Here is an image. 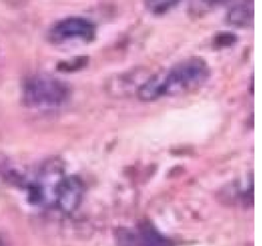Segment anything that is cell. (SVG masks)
<instances>
[{
	"label": "cell",
	"instance_id": "6da1fadb",
	"mask_svg": "<svg viewBox=\"0 0 262 246\" xmlns=\"http://www.w3.org/2000/svg\"><path fill=\"white\" fill-rule=\"evenodd\" d=\"M208 76L206 65L201 62H186L150 78L139 88L138 95L145 101L182 95L199 88Z\"/></svg>",
	"mask_w": 262,
	"mask_h": 246
},
{
	"label": "cell",
	"instance_id": "3957f363",
	"mask_svg": "<svg viewBox=\"0 0 262 246\" xmlns=\"http://www.w3.org/2000/svg\"><path fill=\"white\" fill-rule=\"evenodd\" d=\"M54 41L69 40H92L95 35V27L88 19L79 17H68L54 25L50 32Z\"/></svg>",
	"mask_w": 262,
	"mask_h": 246
},
{
	"label": "cell",
	"instance_id": "7a4b0ae2",
	"mask_svg": "<svg viewBox=\"0 0 262 246\" xmlns=\"http://www.w3.org/2000/svg\"><path fill=\"white\" fill-rule=\"evenodd\" d=\"M24 100L31 107H54L70 98V88L65 82L47 74L28 77L24 85Z\"/></svg>",
	"mask_w": 262,
	"mask_h": 246
}]
</instances>
